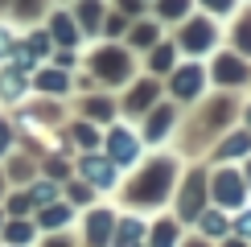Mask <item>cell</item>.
Instances as JSON below:
<instances>
[{
    "label": "cell",
    "mask_w": 251,
    "mask_h": 247,
    "mask_svg": "<svg viewBox=\"0 0 251 247\" xmlns=\"http://www.w3.org/2000/svg\"><path fill=\"white\" fill-rule=\"evenodd\" d=\"M173 169H177V161H169V157H161L156 165H149V169L132 181L128 198L140 202V206H156L165 194H169V185H173Z\"/></svg>",
    "instance_id": "1"
},
{
    "label": "cell",
    "mask_w": 251,
    "mask_h": 247,
    "mask_svg": "<svg viewBox=\"0 0 251 247\" xmlns=\"http://www.w3.org/2000/svg\"><path fill=\"white\" fill-rule=\"evenodd\" d=\"M107 144H111V161H116V165H132L136 152H140V140H136L128 128H111Z\"/></svg>",
    "instance_id": "2"
},
{
    "label": "cell",
    "mask_w": 251,
    "mask_h": 247,
    "mask_svg": "<svg viewBox=\"0 0 251 247\" xmlns=\"http://www.w3.org/2000/svg\"><path fill=\"white\" fill-rule=\"evenodd\" d=\"M169 87H173L177 99H194L198 87H202V66H181V70H173Z\"/></svg>",
    "instance_id": "3"
},
{
    "label": "cell",
    "mask_w": 251,
    "mask_h": 247,
    "mask_svg": "<svg viewBox=\"0 0 251 247\" xmlns=\"http://www.w3.org/2000/svg\"><path fill=\"white\" fill-rule=\"evenodd\" d=\"M243 194H247V185L239 173H218V181H214V198L223 202V206H239L243 202Z\"/></svg>",
    "instance_id": "4"
},
{
    "label": "cell",
    "mask_w": 251,
    "mask_h": 247,
    "mask_svg": "<svg viewBox=\"0 0 251 247\" xmlns=\"http://www.w3.org/2000/svg\"><path fill=\"white\" fill-rule=\"evenodd\" d=\"M202 185H206V177H202V173H194V177L190 181H185V194H181V214H185V219H194V214H198V206H202Z\"/></svg>",
    "instance_id": "5"
},
{
    "label": "cell",
    "mask_w": 251,
    "mask_h": 247,
    "mask_svg": "<svg viewBox=\"0 0 251 247\" xmlns=\"http://www.w3.org/2000/svg\"><path fill=\"white\" fill-rule=\"evenodd\" d=\"M82 173H87L91 181H99V185H111V177H116L111 161H99V157H82Z\"/></svg>",
    "instance_id": "6"
},
{
    "label": "cell",
    "mask_w": 251,
    "mask_h": 247,
    "mask_svg": "<svg viewBox=\"0 0 251 247\" xmlns=\"http://www.w3.org/2000/svg\"><path fill=\"white\" fill-rule=\"evenodd\" d=\"M111 222H116V219H111V214H91V222H87V235H91V243H95V247H103V243H107L111 239Z\"/></svg>",
    "instance_id": "7"
},
{
    "label": "cell",
    "mask_w": 251,
    "mask_h": 247,
    "mask_svg": "<svg viewBox=\"0 0 251 247\" xmlns=\"http://www.w3.org/2000/svg\"><path fill=\"white\" fill-rule=\"evenodd\" d=\"M243 74H247L243 62H235V58H223V62L214 66V78H218V82H226V87H231V82H243Z\"/></svg>",
    "instance_id": "8"
},
{
    "label": "cell",
    "mask_w": 251,
    "mask_h": 247,
    "mask_svg": "<svg viewBox=\"0 0 251 247\" xmlns=\"http://www.w3.org/2000/svg\"><path fill=\"white\" fill-rule=\"evenodd\" d=\"M99 70L107 78H124V74H128V62H124V54L111 49V54H99Z\"/></svg>",
    "instance_id": "9"
},
{
    "label": "cell",
    "mask_w": 251,
    "mask_h": 247,
    "mask_svg": "<svg viewBox=\"0 0 251 247\" xmlns=\"http://www.w3.org/2000/svg\"><path fill=\"white\" fill-rule=\"evenodd\" d=\"M210 41H214V29L210 25H194L190 29V33H185V49H194V54H198V49H206V46H210Z\"/></svg>",
    "instance_id": "10"
},
{
    "label": "cell",
    "mask_w": 251,
    "mask_h": 247,
    "mask_svg": "<svg viewBox=\"0 0 251 247\" xmlns=\"http://www.w3.org/2000/svg\"><path fill=\"white\" fill-rule=\"evenodd\" d=\"M173 243H177V222L161 219V222H156V231H152V247H173Z\"/></svg>",
    "instance_id": "11"
},
{
    "label": "cell",
    "mask_w": 251,
    "mask_h": 247,
    "mask_svg": "<svg viewBox=\"0 0 251 247\" xmlns=\"http://www.w3.org/2000/svg\"><path fill=\"white\" fill-rule=\"evenodd\" d=\"M140 235H144V226L140 222H136V219H124V226H120V247H136V243H140Z\"/></svg>",
    "instance_id": "12"
},
{
    "label": "cell",
    "mask_w": 251,
    "mask_h": 247,
    "mask_svg": "<svg viewBox=\"0 0 251 247\" xmlns=\"http://www.w3.org/2000/svg\"><path fill=\"white\" fill-rule=\"evenodd\" d=\"M247 148H251V140H247V136H231L223 148H218V157H223V161H235V157H243Z\"/></svg>",
    "instance_id": "13"
},
{
    "label": "cell",
    "mask_w": 251,
    "mask_h": 247,
    "mask_svg": "<svg viewBox=\"0 0 251 247\" xmlns=\"http://www.w3.org/2000/svg\"><path fill=\"white\" fill-rule=\"evenodd\" d=\"M169 120H173V111H169V107H161V111L149 120V136H152V140H156V136H165V132H169Z\"/></svg>",
    "instance_id": "14"
},
{
    "label": "cell",
    "mask_w": 251,
    "mask_h": 247,
    "mask_svg": "<svg viewBox=\"0 0 251 247\" xmlns=\"http://www.w3.org/2000/svg\"><path fill=\"white\" fill-rule=\"evenodd\" d=\"M226 231V219L218 210H210V214H202V235H223Z\"/></svg>",
    "instance_id": "15"
},
{
    "label": "cell",
    "mask_w": 251,
    "mask_h": 247,
    "mask_svg": "<svg viewBox=\"0 0 251 247\" xmlns=\"http://www.w3.org/2000/svg\"><path fill=\"white\" fill-rule=\"evenodd\" d=\"M152 82H144V87H136V95H132V103H128V107L136 111V107H149V103H152Z\"/></svg>",
    "instance_id": "16"
},
{
    "label": "cell",
    "mask_w": 251,
    "mask_h": 247,
    "mask_svg": "<svg viewBox=\"0 0 251 247\" xmlns=\"http://www.w3.org/2000/svg\"><path fill=\"white\" fill-rule=\"evenodd\" d=\"M37 82H41L46 91H54V95H58V91H66V78H62V74H41Z\"/></svg>",
    "instance_id": "17"
},
{
    "label": "cell",
    "mask_w": 251,
    "mask_h": 247,
    "mask_svg": "<svg viewBox=\"0 0 251 247\" xmlns=\"http://www.w3.org/2000/svg\"><path fill=\"white\" fill-rule=\"evenodd\" d=\"M169 62H173V49H169V46H161V49H156V58H152V66H156V70H165Z\"/></svg>",
    "instance_id": "18"
},
{
    "label": "cell",
    "mask_w": 251,
    "mask_h": 247,
    "mask_svg": "<svg viewBox=\"0 0 251 247\" xmlns=\"http://www.w3.org/2000/svg\"><path fill=\"white\" fill-rule=\"evenodd\" d=\"M54 25H58V29H54V33H58L62 41H75V29H70V21H66V17H58V21H54Z\"/></svg>",
    "instance_id": "19"
},
{
    "label": "cell",
    "mask_w": 251,
    "mask_h": 247,
    "mask_svg": "<svg viewBox=\"0 0 251 247\" xmlns=\"http://www.w3.org/2000/svg\"><path fill=\"white\" fill-rule=\"evenodd\" d=\"M161 13H165V17H177V13H185V0H165V4H161Z\"/></svg>",
    "instance_id": "20"
},
{
    "label": "cell",
    "mask_w": 251,
    "mask_h": 247,
    "mask_svg": "<svg viewBox=\"0 0 251 247\" xmlns=\"http://www.w3.org/2000/svg\"><path fill=\"white\" fill-rule=\"evenodd\" d=\"M4 95H8V99H17V95H21V78H17V74H8V78H4Z\"/></svg>",
    "instance_id": "21"
},
{
    "label": "cell",
    "mask_w": 251,
    "mask_h": 247,
    "mask_svg": "<svg viewBox=\"0 0 251 247\" xmlns=\"http://www.w3.org/2000/svg\"><path fill=\"white\" fill-rule=\"evenodd\" d=\"M132 41H136V46H149V41H152V25L136 29V33H132Z\"/></svg>",
    "instance_id": "22"
},
{
    "label": "cell",
    "mask_w": 251,
    "mask_h": 247,
    "mask_svg": "<svg viewBox=\"0 0 251 247\" xmlns=\"http://www.w3.org/2000/svg\"><path fill=\"white\" fill-rule=\"evenodd\" d=\"M33 198H37V202H50V198H54V185H46V181H41L37 190H33Z\"/></svg>",
    "instance_id": "23"
},
{
    "label": "cell",
    "mask_w": 251,
    "mask_h": 247,
    "mask_svg": "<svg viewBox=\"0 0 251 247\" xmlns=\"http://www.w3.org/2000/svg\"><path fill=\"white\" fill-rule=\"evenodd\" d=\"M62 222H66V210H50L46 214V226H62Z\"/></svg>",
    "instance_id": "24"
},
{
    "label": "cell",
    "mask_w": 251,
    "mask_h": 247,
    "mask_svg": "<svg viewBox=\"0 0 251 247\" xmlns=\"http://www.w3.org/2000/svg\"><path fill=\"white\" fill-rule=\"evenodd\" d=\"M99 17V4H95V0H87V4H82V21H95Z\"/></svg>",
    "instance_id": "25"
},
{
    "label": "cell",
    "mask_w": 251,
    "mask_h": 247,
    "mask_svg": "<svg viewBox=\"0 0 251 247\" xmlns=\"http://www.w3.org/2000/svg\"><path fill=\"white\" fill-rule=\"evenodd\" d=\"M70 198H78V202H87L91 194H87V185H70Z\"/></svg>",
    "instance_id": "26"
},
{
    "label": "cell",
    "mask_w": 251,
    "mask_h": 247,
    "mask_svg": "<svg viewBox=\"0 0 251 247\" xmlns=\"http://www.w3.org/2000/svg\"><path fill=\"white\" fill-rule=\"evenodd\" d=\"M239 231H243V235H251V210L243 214V219H239Z\"/></svg>",
    "instance_id": "27"
},
{
    "label": "cell",
    "mask_w": 251,
    "mask_h": 247,
    "mask_svg": "<svg viewBox=\"0 0 251 247\" xmlns=\"http://www.w3.org/2000/svg\"><path fill=\"white\" fill-rule=\"evenodd\" d=\"M4 144H8V128L0 124V152H4Z\"/></svg>",
    "instance_id": "28"
},
{
    "label": "cell",
    "mask_w": 251,
    "mask_h": 247,
    "mask_svg": "<svg viewBox=\"0 0 251 247\" xmlns=\"http://www.w3.org/2000/svg\"><path fill=\"white\" fill-rule=\"evenodd\" d=\"M210 8H231V0H210Z\"/></svg>",
    "instance_id": "29"
},
{
    "label": "cell",
    "mask_w": 251,
    "mask_h": 247,
    "mask_svg": "<svg viewBox=\"0 0 251 247\" xmlns=\"http://www.w3.org/2000/svg\"><path fill=\"white\" fill-rule=\"evenodd\" d=\"M4 46H8V33H0V49H4Z\"/></svg>",
    "instance_id": "30"
},
{
    "label": "cell",
    "mask_w": 251,
    "mask_h": 247,
    "mask_svg": "<svg viewBox=\"0 0 251 247\" xmlns=\"http://www.w3.org/2000/svg\"><path fill=\"white\" fill-rule=\"evenodd\" d=\"M226 247H247V243H243V239H239V243H235V239H231V243H226Z\"/></svg>",
    "instance_id": "31"
},
{
    "label": "cell",
    "mask_w": 251,
    "mask_h": 247,
    "mask_svg": "<svg viewBox=\"0 0 251 247\" xmlns=\"http://www.w3.org/2000/svg\"><path fill=\"white\" fill-rule=\"evenodd\" d=\"M190 247H206V243H190Z\"/></svg>",
    "instance_id": "32"
},
{
    "label": "cell",
    "mask_w": 251,
    "mask_h": 247,
    "mask_svg": "<svg viewBox=\"0 0 251 247\" xmlns=\"http://www.w3.org/2000/svg\"><path fill=\"white\" fill-rule=\"evenodd\" d=\"M247 124H251V111H247Z\"/></svg>",
    "instance_id": "33"
}]
</instances>
